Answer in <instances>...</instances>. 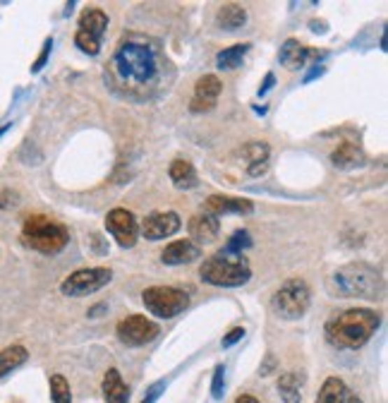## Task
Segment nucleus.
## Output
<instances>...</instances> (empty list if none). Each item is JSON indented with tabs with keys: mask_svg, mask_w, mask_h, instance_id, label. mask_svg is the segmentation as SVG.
<instances>
[{
	"mask_svg": "<svg viewBox=\"0 0 388 403\" xmlns=\"http://www.w3.org/2000/svg\"><path fill=\"white\" fill-rule=\"evenodd\" d=\"M206 214L223 216V214H252L254 204L243 197H226V195H211L204 204Z\"/></svg>",
	"mask_w": 388,
	"mask_h": 403,
	"instance_id": "obj_14",
	"label": "nucleus"
},
{
	"mask_svg": "<svg viewBox=\"0 0 388 403\" xmlns=\"http://www.w3.org/2000/svg\"><path fill=\"white\" fill-rule=\"evenodd\" d=\"M50 46H53V41L48 38V41L43 43V50H41V55H38V60L31 65V72H38L43 67V63H46V58H48V53H50Z\"/></svg>",
	"mask_w": 388,
	"mask_h": 403,
	"instance_id": "obj_33",
	"label": "nucleus"
},
{
	"mask_svg": "<svg viewBox=\"0 0 388 403\" xmlns=\"http://www.w3.org/2000/svg\"><path fill=\"white\" fill-rule=\"evenodd\" d=\"M106 29H108V15H106L103 10L101 8L84 10L82 17H80V31L82 34H87V36L101 41V36H103Z\"/></svg>",
	"mask_w": 388,
	"mask_h": 403,
	"instance_id": "obj_17",
	"label": "nucleus"
},
{
	"mask_svg": "<svg viewBox=\"0 0 388 403\" xmlns=\"http://www.w3.org/2000/svg\"><path fill=\"white\" fill-rule=\"evenodd\" d=\"M201 257V248L194 245L192 240H175V243L166 245V250L161 252V262L163 264H171V267H178V264H192L194 260Z\"/></svg>",
	"mask_w": 388,
	"mask_h": 403,
	"instance_id": "obj_15",
	"label": "nucleus"
},
{
	"mask_svg": "<svg viewBox=\"0 0 388 403\" xmlns=\"http://www.w3.org/2000/svg\"><path fill=\"white\" fill-rule=\"evenodd\" d=\"M273 82H275V77H273V72H268L266 75V80H264V84H261V89H259V94H266L268 89L273 87Z\"/></svg>",
	"mask_w": 388,
	"mask_h": 403,
	"instance_id": "obj_34",
	"label": "nucleus"
},
{
	"mask_svg": "<svg viewBox=\"0 0 388 403\" xmlns=\"http://www.w3.org/2000/svg\"><path fill=\"white\" fill-rule=\"evenodd\" d=\"M252 245V235L247 231H238L230 235V240L223 248V255H243V250H247Z\"/></svg>",
	"mask_w": 388,
	"mask_h": 403,
	"instance_id": "obj_28",
	"label": "nucleus"
},
{
	"mask_svg": "<svg viewBox=\"0 0 388 403\" xmlns=\"http://www.w3.org/2000/svg\"><path fill=\"white\" fill-rule=\"evenodd\" d=\"M223 389H226V367L216 365L213 367V382H211V396L216 401L223 399Z\"/></svg>",
	"mask_w": 388,
	"mask_h": 403,
	"instance_id": "obj_29",
	"label": "nucleus"
},
{
	"mask_svg": "<svg viewBox=\"0 0 388 403\" xmlns=\"http://www.w3.org/2000/svg\"><path fill=\"white\" fill-rule=\"evenodd\" d=\"M75 43L87 55H99V50H101V41H96V38H92V36H87V34H82V31H77Z\"/></svg>",
	"mask_w": 388,
	"mask_h": 403,
	"instance_id": "obj_30",
	"label": "nucleus"
},
{
	"mask_svg": "<svg viewBox=\"0 0 388 403\" xmlns=\"http://www.w3.org/2000/svg\"><path fill=\"white\" fill-rule=\"evenodd\" d=\"M243 154L247 156V171L250 176H261L268 168V144L266 142H250L243 147Z\"/></svg>",
	"mask_w": 388,
	"mask_h": 403,
	"instance_id": "obj_18",
	"label": "nucleus"
},
{
	"mask_svg": "<svg viewBox=\"0 0 388 403\" xmlns=\"http://www.w3.org/2000/svg\"><path fill=\"white\" fill-rule=\"evenodd\" d=\"M187 228H189V240H192L194 245H209L218 238V233H221L218 216L206 214V211L194 214L192 218H189Z\"/></svg>",
	"mask_w": 388,
	"mask_h": 403,
	"instance_id": "obj_13",
	"label": "nucleus"
},
{
	"mask_svg": "<svg viewBox=\"0 0 388 403\" xmlns=\"http://www.w3.org/2000/svg\"><path fill=\"white\" fill-rule=\"evenodd\" d=\"M180 216L175 211H154L139 223V233L144 235L146 240H163L171 238L173 233L180 231Z\"/></svg>",
	"mask_w": 388,
	"mask_h": 403,
	"instance_id": "obj_12",
	"label": "nucleus"
},
{
	"mask_svg": "<svg viewBox=\"0 0 388 403\" xmlns=\"http://www.w3.org/2000/svg\"><path fill=\"white\" fill-rule=\"evenodd\" d=\"M235 403H259L254 396H250V394H243V396H238V399H235Z\"/></svg>",
	"mask_w": 388,
	"mask_h": 403,
	"instance_id": "obj_35",
	"label": "nucleus"
},
{
	"mask_svg": "<svg viewBox=\"0 0 388 403\" xmlns=\"http://www.w3.org/2000/svg\"><path fill=\"white\" fill-rule=\"evenodd\" d=\"M243 336H245V329L243 327H235V329H230V332L223 336V341H221V346L223 348H230V346H235L238 341H243Z\"/></svg>",
	"mask_w": 388,
	"mask_h": 403,
	"instance_id": "obj_31",
	"label": "nucleus"
},
{
	"mask_svg": "<svg viewBox=\"0 0 388 403\" xmlns=\"http://www.w3.org/2000/svg\"><path fill=\"white\" fill-rule=\"evenodd\" d=\"M312 290L302 278H290L280 285L271 298V310L280 319H300L309 310Z\"/></svg>",
	"mask_w": 388,
	"mask_h": 403,
	"instance_id": "obj_6",
	"label": "nucleus"
},
{
	"mask_svg": "<svg viewBox=\"0 0 388 403\" xmlns=\"http://www.w3.org/2000/svg\"><path fill=\"white\" fill-rule=\"evenodd\" d=\"M163 389H166V382H156L149 391H146V396H144L142 403H156V401H159V396H161Z\"/></svg>",
	"mask_w": 388,
	"mask_h": 403,
	"instance_id": "obj_32",
	"label": "nucleus"
},
{
	"mask_svg": "<svg viewBox=\"0 0 388 403\" xmlns=\"http://www.w3.org/2000/svg\"><path fill=\"white\" fill-rule=\"evenodd\" d=\"M216 22L221 29L238 31L240 27L247 22V10L243 8V5H235V3L221 5V8H218V15H216Z\"/></svg>",
	"mask_w": 388,
	"mask_h": 403,
	"instance_id": "obj_21",
	"label": "nucleus"
},
{
	"mask_svg": "<svg viewBox=\"0 0 388 403\" xmlns=\"http://www.w3.org/2000/svg\"><path fill=\"white\" fill-rule=\"evenodd\" d=\"M168 176H171L173 185L180 188V190H189V188H194V185H196L194 166L189 164V161H185V159H175V161H173L171 168H168Z\"/></svg>",
	"mask_w": 388,
	"mask_h": 403,
	"instance_id": "obj_22",
	"label": "nucleus"
},
{
	"mask_svg": "<svg viewBox=\"0 0 388 403\" xmlns=\"http://www.w3.org/2000/svg\"><path fill=\"white\" fill-rule=\"evenodd\" d=\"M223 92V82L216 75H204L194 84V97L189 101V111L192 113H209L216 108L218 97Z\"/></svg>",
	"mask_w": 388,
	"mask_h": 403,
	"instance_id": "obj_11",
	"label": "nucleus"
},
{
	"mask_svg": "<svg viewBox=\"0 0 388 403\" xmlns=\"http://www.w3.org/2000/svg\"><path fill=\"white\" fill-rule=\"evenodd\" d=\"M27 358H29V353H27L24 346H8V348H3L0 351V377H5L13 369L24 365Z\"/></svg>",
	"mask_w": 388,
	"mask_h": 403,
	"instance_id": "obj_24",
	"label": "nucleus"
},
{
	"mask_svg": "<svg viewBox=\"0 0 388 403\" xmlns=\"http://www.w3.org/2000/svg\"><path fill=\"white\" fill-rule=\"evenodd\" d=\"M166 60L161 50L149 41L127 38L115 48L108 65V80L120 94L129 99L154 97L163 84Z\"/></svg>",
	"mask_w": 388,
	"mask_h": 403,
	"instance_id": "obj_1",
	"label": "nucleus"
},
{
	"mask_svg": "<svg viewBox=\"0 0 388 403\" xmlns=\"http://www.w3.org/2000/svg\"><path fill=\"white\" fill-rule=\"evenodd\" d=\"M113 278V271L106 267H89V269H80V271L70 274L63 283H60V293L67 295V298H82V295H92L101 290L103 285L110 283Z\"/></svg>",
	"mask_w": 388,
	"mask_h": 403,
	"instance_id": "obj_8",
	"label": "nucleus"
},
{
	"mask_svg": "<svg viewBox=\"0 0 388 403\" xmlns=\"http://www.w3.org/2000/svg\"><path fill=\"white\" fill-rule=\"evenodd\" d=\"M300 389H302V379L297 377L295 372L280 374V379H278V391H280V396H283V401H285V403H300V399H302Z\"/></svg>",
	"mask_w": 388,
	"mask_h": 403,
	"instance_id": "obj_26",
	"label": "nucleus"
},
{
	"mask_svg": "<svg viewBox=\"0 0 388 403\" xmlns=\"http://www.w3.org/2000/svg\"><path fill=\"white\" fill-rule=\"evenodd\" d=\"M103 399L106 403H127L129 401V389L122 382L120 372L115 367H110L103 377Z\"/></svg>",
	"mask_w": 388,
	"mask_h": 403,
	"instance_id": "obj_19",
	"label": "nucleus"
},
{
	"mask_svg": "<svg viewBox=\"0 0 388 403\" xmlns=\"http://www.w3.org/2000/svg\"><path fill=\"white\" fill-rule=\"evenodd\" d=\"M250 48H252L250 43H235V46H230V48H223L221 53L216 55V65L221 67V70H235V67L243 65V60Z\"/></svg>",
	"mask_w": 388,
	"mask_h": 403,
	"instance_id": "obj_25",
	"label": "nucleus"
},
{
	"mask_svg": "<svg viewBox=\"0 0 388 403\" xmlns=\"http://www.w3.org/2000/svg\"><path fill=\"white\" fill-rule=\"evenodd\" d=\"M331 164L336 168H355L362 164V151L352 142H343L331 151Z\"/></svg>",
	"mask_w": 388,
	"mask_h": 403,
	"instance_id": "obj_23",
	"label": "nucleus"
},
{
	"mask_svg": "<svg viewBox=\"0 0 388 403\" xmlns=\"http://www.w3.org/2000/svg\"><path fill=\"white\" fill-rule=\"evenodd\" d=\"M307 58H309V48L302 46L297 38H288V41L280 46L278 60L288 67V70H300V67H305Z\"/></svg>",
	"mask_w": 388,
	"mask_h": 403,
	"instance_id": "obj_20",
	"label": "nucleus"
},
{
	"mask_svg": "<svg viewBox=\"0 0 388 403\" xmlns=\"http://www.w3.org/2000/svg\"><path fill=\"white\" fill-rule=\"evenodd\" d=\"M326 288L336 298L376 300L384 293V281H381V274L374 267L364 264V262H352V264L336 269L326 281Z\"/></svg>",
	"mask_w": 388,
	"mask_h": 403,
	"instance_id": "obj_3",
	"label": "nucleus"
},
{
	"mask_svg": "<svg viewBox=\"0 0 388 403\" xmlns=\"http://www.w3.org/2000/svg\"><path fill=\"white\" fill-rule=\"evenodd\" d=\"M8 127H10V122H5V125L0 127V134H5V132H8Z\"/></svg>",
	"mask_w": 388,
	"mask_h": 403,
	"instance_id": "obj_36",
	"label": "nucleus"
},
{
	"mask_svg": "<svg viewBox=\"0 0 388 403\" xmlns=\"http://www.w3.org/2000/svg\"><path fill=\"white\" fill-rule=\"evenodd\" d=\"M379 324H381L379 312L369 310V307H352V310H343L331 315L324 327V334L326 341L333 348L357 351L376 334Z\"/></svg>",
	"mask_w": 388,
	"mask_h": 403,
	"instance_id": "obj_2",
	"label": "nucleus"
},
{
	"mask_svg": "<svg viewBox=\"0 0 388 403\" xmlns=\"http://www.w3.org/2000/svg\"><path fill=\"white\" fill-rule=\"evenodd\" d=\"M317 403H362V399H359V396L345 382H343V379L329 377L322 389H319Z\"/></svg>",
	"mask_w": 388,
	"mask_h": 403,
	"instance_id": "obj_16",
	"label": "nucleus"
},
{
	"mask_svg": "<svg viewBox=\"0 0 388 403\" xmlns=\"http://www.w3.org/2000/svg\"><path fill=\"white\" fill-rule=\"evenodd\" d=\"M50 399L53 403H72L70 384L63 374H50Z\"/></svg>",
	"mask_w": 388,
	"mask_h": 403,
	"instance_id": "obj_27",
	"label": "nucleus"
},
{
	"mask_svg": "<svg viewBox=\"0 0 388 403\" xmlns=\"http://www.w3.org/2000/svg\"><path fill=\"white\" fill-rule=\"evenodd\" d=\"M142 302L154 317L171 319L187 310L189 295L180 288H173V285H151L142 293Z\"/></svg>",
	"mask_w": 388,
	"mask_h": 403,
	"instance_id": "obj_7",
	"label": "nucleus"
},
{
	"mask_svg": "<svg viewBox=\"0 0 388 403\" xmlns=\"http://www.w3.org/2000/svg\"><path fill=\"white\" fill-rule=\"evenodd\" d=\"M106 228L117 240L120 248H134L139 238V221L134 218L132 211L127 209H113L106 216Z\"/></svg>",
	"mask_w": 388,
	"mask_h": 403,
	"instance_id": "obj_10",
	"label": "nucleus"
},
{
	"mask_svg": "<svg viewBox=\"0 0 388 403\" xmlns=\"http://www.w3.org/2000/svg\"><path fill=\"white\" fill-rule=\"evenodd\" d=\"M199 276L209 285H221V288H235V285H245L252 278V269L245 262L243 255H218L204 260L199 267Z\"/></svg>",
	"mask_w": 388,
	"mask_h": 403,
	"instance_id": "obj_5",
	"label": "nucleus"
},
{
	"mask_svg": "<svg viewBox=\"0 0 388 403\" xmlns=\"http://www.w3.org/2000/svg\"><path fill=\"white\" fill-rule=\"evenodd\" d=\"M22 240H24L27 248L41 252V255H58L70 243V233H67L63 223L43 214H34L22 226Z\"/></svg>",
	"mask_w": 388,
	"mask_h": 403,
	"instance_id": "obj_4",
	"label": "nucleus"
},
{
	"mask_svg": "<svg viewBox=\"0 0 388 403\" xmlns=\"http://www.w3.org/2000/svg\"><path fill=\"white\" fill-rule=\"evenodd\" d=\"M115 334L120 339V344L129 346V348H137V346L151 344L159 336V324L146 319L144 315H129L117 322Z\"/></svg>",
	"mask_w": 388,
	"mask_h": 403,
	"instance_id": "obj_9",
	"label": "nucleus"
}]
</instances>
